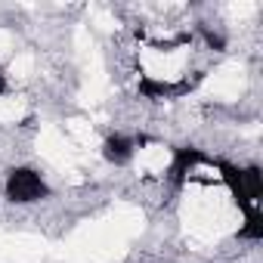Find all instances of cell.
I'll return each mask as SVG.
<instances>
[{
  "mask_svg": "<svg viewBox=\"0 0 263 263\" xmlns=\"http://www.w3.org/2000/svg\"><path fill=\"white\" fill-rule=\"evenodd\" d=\"M208 161H211V158H208L201 149H195V146H180V149L171 152V164H167L164 177H167V183H171L174 189H183V186L189 183V177L198 171V164H208Z\"/></svg>",
  "mask_w": 263,
  "mask_h": 263,
  "instance_id": "3",
  "label": "cell"
},
{
  "mask_svg": "<svg viewBox=\"0 0 263 263\" xmlns=\"http://www.w3.org/2000/svg\"><path fill=\"white\" fill-rule=\"evenodd\" d=\"M211 167L220 171V183L235 198L241 217L260 211V195H263V174H260V167H254V164L251 167H238V164L223 161V158H211Z\"/></svg>",
  "mask_w": 263,
  "mask_h": 263,
  "instance_id": "1",
  "label": "cell"
},
{
  "mask_svg": "<svg viewBox=\"0 0 263 263\" xmlns=\"http://www.w3.org/2000/svg\"><path fill=\"white\" fill-rule=\"evenodd\" d=\"M238 238H248V241H260V238H263L260 211H257V214H245V223L238 226Z\"/></svg>",
  "mask_w": 263,
  "mask_h": 263,
  "instance_id": "5",
  "label": "cell"
},
{
  "mask_svg": "<svg viewBox=\"0 0 263 263\" xmlns=\"http://www.w3.org/2000/svg\"><path fill=\"white\" fill-rule=\"evenodd\" d=\"M4 195L13 204H34V201L50 198V186L41 177V171H34V167H13L7 174V180H4Z\"/></svg>",
  "mask_w": 263,
  "mask_h": 263,
  "instance_id": "2",
  "label": "cell"
},
{
  "mask_svg": "<svg viewBox=\"0 0 263 263\" xmlns=\"http://www.w3.org/2000/svg\"><path fill=\"white\" fill-rule=\"evenodd\" d=\"M198 34L204 37V44H208L211 50H217V53H220V50H226V37H223L220 31H211L208 25H198Z\"/></svg>",
  "mask_w": 263,
  "mask_h": 263,
  "instance_id": "6",
  "label": "cell"
},
{
  "mask_svg": "<svg viewBox=\"0 0 263 263\" xmlns=\"http://www.w3.org/2000/svg\"><path fill=\"white\" fill-rule=\"evenodd\" d=\"M102 158L115 167H127L130 161L137 158V137H127V134H111L102 143Z\"/></svg>",
  "mask_w": 263,
  "mask_h": 263,
  "instance_id": "4",
  "label": "cell"
},
{
  "mask_svg": "<svg viewBox=\"0 0 263 263\" xmlns=\"http://www.w3.org/2000/svg\"><path fill=\"white\" fill-rule=\"evenodd\" d=\"M0 93H7V74L0 71Z\"/></svg>",
  "mask_w": 263,
  "mask_h": 263,
  "instance_id": "7",
  "label": "cell"
}]
</instances>
